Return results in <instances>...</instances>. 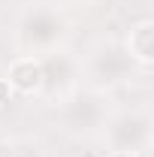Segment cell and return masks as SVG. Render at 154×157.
<instances>
[{"instance_id": "obj_5", "label": "cell", "mask_w": 154, "mask_h": 157, "mask_svg": "<svg viewBox=\"0 0 154 157\" xmlns=\"http://www.w3.org/2000/svg\"><path fill=\"white\" fill-rule=\"evenodd\" d=\"M39 67H42V94H48V97L73 91L79 73H82V63L64 48H52V52L39 55Z\"/></svg>"}, {"instance_id": "obj_8", "label": "cell", "mask_w": 154, "mask_h": 157, "mask_svg": "<svg viewBox=\"0 0 154 157\" xmlns=\"http://www.w3.org/2000/svg\"><path fill=\"white\" fill-rule=\"evenodd\" d=\"M9 100H12V88H9L6 78H0V106H6Z\"/></svg>"}, {"instance_id": "obj_9", "label": "cell", "mask_w": 154, "mask_h": 157, "mask_svg": "<svg viewBox=\"0 0 154 157\" xmlns=\"http://www.w3.org/2000/svg\"><path fill=\"white\" fill-rule=\"evenodd\" d=\"M106 157H139V154H130V151H106Z\"/></svg>"}, {"instance_id": "obj_4", "label": "cell", "mask_w": 154, "mask_h": 157, "mask_svg": "<svg viewBox=\"0 0 154 157\" xmlns=\"http://www.w3.org/2000/svg\"><path fill=\"white\" fill-rule=\"evenodd\" d=\"M109 151H130V154H148L151 151V115L145 109H127L109 115L103 124Z\"/></svg>"}, {"instance_id": "obj_6", "label": "cell", "mask_w": 154, "mask_h": 157, "mask_svg": "<svg viewBox=\"0 0 154 157\" xmlns=\"http://www.w3.org/2000/svg\"><path fill=\"white\" fill-rule=\"evenodd\" d=\"M3 78L9 82L12 94H21V97L42 94V67H39V58H33V55H18L9 63Z\"/></svg>"}, {"instance_id": "obj_3", "label": "cell", "mask_w": 154, "mask_h": 157, "mask_svg": "<svg viewBox=\"0 0 154 157\" xmlns=\"http://www.w3.org/2000/svg\"><path fill=\"white\" fill-rule=\"evenodd\" d=\"M109 115H112L109 97H106V91H97V88L73 91L60 103V112H58L60 127L73 136H91L97 130H103Z\"/></svg>"}, {"instance_id": "obj_1", "label": "cell", "mask_w": 154, "mask_h": 157, "mask_svg": "<svg viewBox=\"0 0 154 157\" xmlns=\"http://www.w3.org/2000/svg\"><path fill=\"white\" fill-rule=\"evenodd\" d=\"M70 33V21L55 3L33 0L27 3L15 18V42L24 55H45L52 48H60V42Z\"/></svg>"}, {"instance_id": "obj_2", "label": "cell", "mask_w": 154, "mask_h": 157, "mask_svg": "<svg viewBox=\"0 0 154 157\" xmlns=\"http://www.w3.org/2000/svg\"><path fill=\"white\" fill-rule=\"evenodd\" d=\"M82 73L91 82V88L97 91H112V88H121L127 85L136 73V60L130 58L127 45L124 42H97L94 48L88 52V58L82 63Z\"/></svg>"}, {"instance_id": "obj_7", "label": "cell", "mask_w": 154, "mask_h": 157, "mask_svg": "<svg viewBox=\"0 0 154 157\" xmlns=\"http://www.w3.org/2000/svg\"><path fill=\"white\" fill-rule=\"evenodd\" d=\"M124 45H127L130 58L136 60V67L148 70L154 63V21L151 18L136 21L130 27V33H127V39H124Z\"/></svg>"}]
</instances>
